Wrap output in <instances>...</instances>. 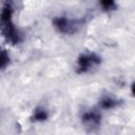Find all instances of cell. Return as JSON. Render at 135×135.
<instances>
[{
	"instance_id": "obj_7",
	"label": "cell",
	"mask_w": 135,
	"mask_h": 135,
	"mask_svg": "<svg viewBox=\"0 0 135 135\" xmlns=\"http://www.w3.org/2000/svg\"><path fill=\"white\" fill-rule=\"evenodd\" d=\"M8 62H9V56L5 52V50H3L1 52V55H0V66H1V69L2 70L5 69L6 65L8 64Z\"/></svg>"
},
{
	"instance_id": "obj_2",
	"label": "cell",
	"mask_w": 135,
	"mask_h": 135,
	"mask_svg": "<svg viewBox=\"0 0 135 135\" xmlns=\"http://www.w3.org/2000/svg\"><path fill=\"white\" fill-rule=\"evenodd\" d=\"M101 63V58L95 53H82L77 59V73L83 74Z\"/></svg>"
},
{
	"instance_id": "obj_4",
	"label": "cell",
	"mask_w": 135,
	"mask_h": 135,
	"mask_svg": "<svg viewBox=\"0 0 135 135\" xmlns=\"http://www.w3.org/2000/svg\"><path fill=\"white\" fill-rule=\"evenodd\" d=\"M81 120L88 128H97L101 122V116L97 111H86L83 113Z\"/></svg>"
},
{
	"instance_id": "obj_8",
	"label": "cell",
	"mask_w": 135,
	"mask_h": 135,
	"mask_svg": "<svg viewBox=\"0 0 135 135\" xmlns=\"http://www.w3.org/2000/svg\"><path fill=\"white\" fill-rule=\"evenodd\" d=\"M100 5L104 9H111L115 6V0H100Z\"/></svg>"
},
{
	"instance_id": "obj_3",
	"label": "cell",
	"mask_w": 135,
	"mask_h": 135,
	"mask_svg": "<svg viewBox=\"0 0 135 135\" xmlns=\"http://www.w3.org/2000/svg\"><path fill=\"white\" fill-rule=\"evenodd\" d=\"M53 25L54 27L62 33V34H73L75 32H77L78 30V22L72 20V19H69L64 16H58V17H55L53 19Z\"/></svg>"
},
{
	"instance_id": "obj_6",
	"label": "cell",
	"mask_w": 135,
	"mask_h": 135,
	"mask_svg": "<svg viewBox=\"0 0 135 135\" xmlns=\"http://www.w3.org/2000/svg\"><path fill=\"white\" fill-rule=\"evenodd\" d=\"M47 112L43 108H37L34 111L33 114V120L34 121H44L47 118Z\"/></svg>"
},
{
	"instance_id": "obj_1",
	"label": "cell",
	"mask_w": 135,
	"mask_h": 135,
	"mask_svg": "<svg viewBox=\"0 0 135 135\" xmlns=\"http://www.w3.org/2000/svg\"><path fill=\"white\" fill-rule=\"evenodd\" d=\"M12 16H13V7L11 3L6 2L3 5L2 11H1L2 34L7 42H9L11 44H17L21 41V36L13 23Z\"/></svg>"
},
{
	"instance_id": "obj_5",
	"label": "cell",
	"mask_w": 135,
	"mask_h": 135,
	"mask_svg": "<svg viewBox=\"0 0 135 135\" xmlns=\"http://www.w3.org/2000/svg\"><path fill=\"white\" fill-rule=\"evenodd\" d=\"M118 104H119V101H118L117 99L113 98V97H110V96H105V97L101 98L100 101H99L100 108L105 109V110L114 109V108H116Z\"/></svg>"
},
{
	"instance_id": "obj_9",
	"label": "cell",
	"mask_w": 135,
	"mask_h": 135,
	"mask_svg": "<svg viewBox=\"0 0 135 135\" xmlns=\"http://www.w3.org/2000/svg\"><path fill=\"white\" fill-rule=\"evenodd\" d=\"M131 91H132V94H133V96L135 97V82L132 84V86H131Z\"/></svg>"
}]
</instances>
